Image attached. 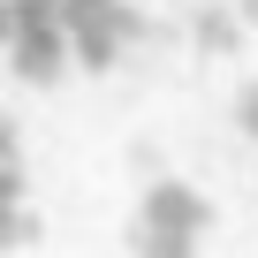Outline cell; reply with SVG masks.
Listing matches in <instances>:
<instances>
[{
    "instance_id": "obj_1",
    "label": "cell",
    "mask_w": 258,
    "mask_h": 258,
    "mask_svg": "<svg viewBox=\"0 0 258 258\" xmlns=\"http://www.w3.org/2000/svg\"><path fill=\"white\" fill-rule=\"evenodd\" d=\"M198 228H205V198L182 190V182H152L145 205H137V235H129V243H137V250H190Z\"/></svg>"
},
{
    "instance_id": "obj_2",
    "label": "cell",
    "mask_w": 258,
    "mask_h": 258,
    "mask_svg": "<svg viewBox=\"0 0 258 258\" xmlns=\"http://www.w3.org/2000/svg\"><path fill=\"white\" fill-rule=\"evenodd\" d=\"M61 23H69V46L84 69H114V53L137 38V16L121 0H61Z\"/></svg>"
},
{
    "instance_id": "obj_3",
    "label": "cell",
    "mask_w": 258,
    "mask_h": 258,
    "mask_svg": "<svg viewBox=\"0 0 258 258\" xmlns=\"http://www.w3.org/2000/svg\"><path fill=\"white\" fill-rule=\"evenodd\" d=\"M243 23H250L243 8H198V46L205 53H235L243 46Z\"/></svg>"
},
{
    "instance_id": "obj_4",
    "label": "cell",
    "mask_w": 258,
    "mask_h": 258,
    "mask_svg": "<svg viewBox=\"0 0 258 258\" xmlns=\"http://www.w3.org/2000/svg\"><path fill=\"white\" fill-rule=\"evenodd\" d=\"M235 114H243V129H250V137H258V84H250V91L235 99Z\"/></svg>"
},
{
    "instance_id": "obj_5",
    "label": "cell",
    "mask_w": 258,
    "mask_h": 258,
    "mask_svg": "<svg viewBox=\"0 0 258 258\" xmlns=\"http://www.w3.org/2000/svg\"><path fill=\"white\" fill-rule=\"evenodd\" d=\"M235 8H243V16H250V23H258V0H235Z\"/></svg>"
}]
</instances>
